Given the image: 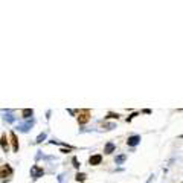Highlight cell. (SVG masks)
I'll list each match as a JSON object with an SVG mask.
<instances>
[{"mask_svg":"<svg viewBox=\"0 0 183 183\" xmlns=\"http://www.w3.org/2000/svg\"><path fill=\"white\" fill-rule=\"evenodd\" d=\"M78 113V116H76V119H78V124L80 125H84V124H87L89 121H90V110L89 108H84V110H78L76 111Z\"/></svg>","mask_w":183,"mask_h":183,"instance_id":"obj_1","label":"cell"},{"mask_svg":"<svg viewBox=\"0 0 183 183\" xmlns=\"http://www.w3.org/2000/svg\"><path fill=\"white\" fill-rule=\"evenodd\" d=\"M43 176H44V169H43V166L34 165V166L31 168V177H32V179H40V177H43Z\"/></svg>","mask_w":183,"mask_h":183,"instance_id":"obj_2","label":"cell"},{"mask_svg":"<svg viewBox=\"0 0 183 183\" xmlns=\"http://www.w3.org/2000/svg\"><path fill=\"white\" fill-rule=\"evenodd\" d=\"M12 176V168L6 163V165H3L2 168H0V179H9Z\"/></svg>","mask_w":183,"mask_h":183,"instance_id":"obj_3","label":"cell"},{"mask_svg":"<svg viewBox=\"0 0 183 183\" xmlns=\"http://www.w3.org/2000/svg\"><path fill=\"white\" fill-rule=\"evenodd\" d=\"M9 139H11L12 150H14V151L17 153V151H18V139H17V136H15V133H14V131H11V133H9Z\"/></svg>","mask_w":183,"mask_h":183,"instance_id":"obj_4","label":"cell"},{"mask_svg":"<svg viewBox=\"0 0 183 183\" xmlns=\"http://www.w3.org/2000/svg\"><path fill=\"white\" fill-rule=\"evenodd\" d=\"M102 162V156L101 154H95V156H92V157L89 159V163L92 165V166H96V165H99Z\"/></svg>","mask_w":183,"mask_h":183,"instance_id":"obj_5","label":"cell"},{"mask_svg":"<svg viewBox=\"0 0 183 183\" xmlns=\"http://www.w3.org/2000/svg\"><path fill=\"white\" fill-rule=\"evenodd\" d=\"M0 147H2V150H3L5 153H8L9 145H8V137H6V134H5V133L2 134V137H0Z\"/></svg>","mask_w":183,"mask_h":183,"instance_id":"obj_6","label":"cell"},{"mask_svg":"<svg viewBox=\"0 0 183 183\" xmlns=\"http://www.w3.org/2000/svg\"><path fill=\"white\" fill-rule=\"evenodd\" d=\"M140 142V136H130L128 137V140H127V145H130V147H136L137 143Z\"/></svg>","mask_w":183,"mask_h":183,"instance_id":"obj_7","label":"cell"},{"mask_svg":"<svg viewBox=\"0 0 183 183\" xmlns=\"http://www.w3.org/2000/svg\"><path fill=\"white\" fill-rule=\"evenodd\" d=\"M114 148H116L114 143H113V142H108L107 145H106V148H104V153H106V154H111V153L114 151Z\"/></svg>","mask_w":183,"mask_h":183,"instance_id":"obj_8","label":"cell"},{"mask_svg":"<svg viewBox=\"0 0 183 183\" xmlns=\"http://www.w3.org/2000/svg\"><path fill=\"white\" fill-rule=\"evenodd\" d=\"M34 125V121H28V122H26V124H23V125H20L18 128L21 130V131H28V130L31 128Z\"/></svg>","mask_w":183,"mask_h":183,"instance_id":"obj_9","label":"cell"},{"mask_svg":"<svg viewBox=\"0 0 183 183\" xmlns=\"http://www.w3.org/2000/svg\"><path fill=\"white\" fill-rule=\"evenodd\" d=\"M32 114H34V110H32V108H24V110L21 111V116L26 117V119H29Z\"/></svg>","mask_w":183,"mask_h":183,"instance_id":"obj_10","label":"cell"},{"mask_svg":"<svg viewBox=\"0 0 183 183\" xmlns=\"http://www.w3.org/2000/svg\"><path fill=\"white\" fill-rule=\"evenodd\" d=\"M86 179H87V176L83 174V173H78V174H76V182H84Z\"/></svg>","mask_w":183,"mask_h":183,"instance_id":"obj_11","label":"cell"},{"mask_svg":"<svg viewBox=\"0 0 183 183\" xmlns=\"http://www.w3.org/2000/svg\"><path fill=\"white\" fill-rule=\"evenodd\" d=\"M106 117H107V119H117V117H119V114H117V113H108Z\"/></svg>","mask_w":183,"mask_h":183,"instance_id":"obj_12","label":"cell"},{"mask_svg":"<svg viewBox=\"0 0 183 183\" xmlns=\"http://www.w3.org/2000/svg\"><path fill=\"white\" fill-rule=\"evenodd\" d=\"M44 139H46V133H41L40 136L37 137V140H35V142H37V143H40V142H43Z\"/></svg>","mask_w":183,"mask_h":183,"instance_id":"obj_13","label":"cell"},{"mask_svg":"<svg viewBox=\"0 0 183 183\" xmlns=\"http://www.w3.org/2000/svg\"><path fill=\"white\" fill-rule=\"evenodd\" d=\"M124 160H125V156H119V157L116 159V163H122Z\"/></svg>","mask_w":183,"mask_h":183,"instance_id":"obj_14","label":"cell"},{"mask_svg":"<svg viewBox=\"0 0 183 183\" xmlns=\"http://www.w3.org/2000/svg\"><path fill=\"white\" fill-rule=\"evenodd\" d=\"M72 162H73V166H75V168H80V163H78V159H76V157H73Z\"/></svg>","mask_w":183,"mask_h":183,"instance_id":"obj_15","label":"cell"}]
</instances>
